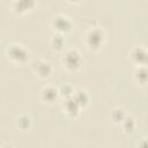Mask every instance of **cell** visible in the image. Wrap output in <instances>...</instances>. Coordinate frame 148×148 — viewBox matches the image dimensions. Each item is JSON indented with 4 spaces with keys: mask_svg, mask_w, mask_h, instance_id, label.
Masks as SVG:
<instances>
[{
    "mask_svg": "<svg viewBox=\"0 0 148 148\" xmlns=\"http://www.w3.org/2000/svg\"><path fill=\"white\" fill-rule=\"evenodd\" d=\"M104 40H105V34L98 27L90 28L87 31L86 36H84L86 46L90 51H98V50H101V47L104 44Z\"/></svg>",
    "mask_w": 148,
    "mask_h": 148,
    "instance_id": "6da1fadb",
    "label": "cell"
},
{
    "mask_svg": "<svg viewBox=\"0 0 148 148\" xmlns=\"http://www.w3.org/2000/svg\"><path fill=\"white\" fill-rule=\"evenodd\" d=\"M7 57L9 61H12L15 65H24L25 62H28L30 53L23 45L12 43L7 47Z\"/></svg>",
    "mask_w": 148,
    "mask_h": 148,
    "instance_id": "7a4b0ae2",
    "label": "cell"
},
{
    "mask_svg": "<svg viewBox=\"0 0 148 148\" xmlns=\"http://www.w3.org/2000/svg\"><path fill=\"white\" fill-rule=\"evenodd\" d=\"M61 62L68 72H77L83 65V58L76 49H69L64 53Z\"/></svg>",
    "mask_w": 148,
    "mask_h": 148,
    "instance_id": "3957f363",
    "label": "cell"
},
{
    "mask_svg": "<svg viewBox=\"0 0 148 148\" xmlns=\"http://www.w3.org/2000/svg\"><path fill=\"white\" fill-rule=\"evenodd\" d=\"M51 27L54 30V32L65 35V34H67V32H69L72 30L73 23L67 16H65L62 14H58L52 18Z\"/></svg>",
    "mask_w": 148,
    "mask_h": 148,
    "instance_id": "277c9868",
    "label": "cell"
},
{
    "mask_svg": "<svg viewBox=\"0 0 148 148\" xmlns=\"http://www.w3.org/2000/svg\"><path fill=\"white\" fill-rule=\"evenodd\" d=\"M32 71L40 79H47L52 74V66L50 62L43 60V59H36L32 61Z\"/></svg>",
    "mask_w": 148,
    "mask_h": 148,
    "instance_id": "5b68a950",
    "label": "cell"
},
{
    "mask_svg": "<svg viewBox=\"0 0 148 148\" xmlns=\"http://www.w3.org/2000/svg\"><path fill=\"white\" fill-rule=\"evenodd\" d=\"M36 7V0H13L12 9L16 15H24Z\"/></svg>",
    "mask_w": 148,
    "mask_h": 148,
    "instance_id": "8992f818",
    "label": "cell"
},
{
    "mask_svg": "<svg viewBox=\"0 0 148 148\" xmlns=\"http://www.w3.org/2000/svg\"><path fill=\"white\" fill-rule=\"evenodd\" d=\"M80 110H81V106L76 103V101L71 96V97H67V98H64V102H62V111L66 116L71 117V118H75L79 116L80 113Z\"/></svg>",
    "mask_w": 148,
    "mask_h": 148,
    "instance_id": "52a82bcc",
    "label": "cell"
},
{
    "mask_svg": "<svg viewBox=\"0 0 148 148\" xmlns=\"http://www.w3.org/2000/svg\"><path fill=\"white\" fill-rule=\"evenodd\" d=\"M130 59L136 66L147 64V51L142 46H135L130 51Z\"/></svg>",
    "mask_w": 148,
    "mask_h": 148,
    "instance_id": "ba28073f",
    "label": "cell"
},
{
    "mask_svg": "<svg viewBox=\"0 0 148 148\" xmlns=\"http://www.w3.org/2000/svg\"><path fill=\"white\" fill-rule=\"evenodd\" d=\"M59 98V90L53 86H46L40 90V101L46 104H53Z\"/></svg>",
    "mask_w": 148,
    "mask_h": 148,
    "instance_id": "9c48e42d",
    "label": "cell"
},
{
    "mask_svg": "<svg viewBox=\"0 0 148 148\" xmlns=\"http://www.w3.org/2000/svg\"><path fill=\"white\" fill-rule=\"evenodd\" d=\"M50 46L54 51H61L65 46V37L61 34L54 32V35L50 39Z\"/></svg>",
    "mask_w": 148,
    "mask_h": 148,
    "instance_id": "30bf717a",
    "label": "cell"
},
{
    "mask_svg": "<svg viewBox=\"0 0 148 148\" xmlns=\"http://www.w3.org/2000/svg\"><path fill=\"white\" fill-rule=\"evenodd\" d=\"M134 80L138 84L146 86V83H147V67H146V65L136 67V69L134 71Z\"/></svg>",
    "mask_w": 148,
    "mask_h": 148,
    "instance_id": "8fae6325",
    "label": "cell"
},
{
    "mask_svg": "<svg viewBox=\"0 0 148 148\" xmlns=\"http://www.w3.org/2000/svg\"><path fill=\"white\" fill-rule=\"evenodd\" d=\"M72 97L76 101V103L81 106V109L87 106L88 103H89V96H88V94L84 90H81V89L74 90V94L72 95Z\"/></svg>",
    "mask_w": 148,
    "mask_h": 148,
    "instance_id": "7c38bea8",
    "label": "cell"
},
{
    "mask_svg": "<svg viewBox=\"0 0 148 148\" xmlns=\"http://www.w3.org/2000/svg\"><path fill=\"white\" fill-rule=\"evenodd\" d=\"M125 117H126V113H125V111L121 108H114L110 112V119H111V121L113 124H117V125H120V123L123 121V119Z\"/></svg>",
    "mask_w": 148,
    "mask_h": 148,
    "instance_id": "4fadbf2b",
    "label": "cell"
},
{
    "mask_svg": "<svg viewBox=\"0 0 148 148\" xmlns=\"http://www.w3.org/2000/svg\"><path fill=\"white\" fill-rule=\"evenodd\" d=\"M120 125H121V128H123L124 133H132L133 130L135 128V120H134L133 117L126 114V117L123 119Z\"/></svg>",
    "mask_w": 148,
    "mask_h": 148,
    "instance_id": "5bb4252c",
    "label": "cell"
},
{
    "mask_svg": "<svg viewBox=\"0 0 148 148\" xmlns=\"http://www.w3.org/2000/svg\"><path fill=\"white\" fill-rule=\"evenodd\" d=\"M17 127L22 131H27L31 127V118L27 114H21L17 118Z\"/></svg>",
    "mask_w": 148,
    "mask_h": 148,
    "instance_id": "9a60e30c",
    "label": "cell"
},
{
    "mask_svg": "<svg viewBox=\"0 0 148 148\" xmlns=\"http://www.w3.org/2000/svg\"><path fill=\"white\" fill-rule=\"evenodd\" d=\"M74 88L72 84L67 83V84H64L60 89H59V96H61L62 98H67V97H71L73 94H74Z\"/></svg>",
    "mask_w": 148,
    "mask_h": 148,
    "instance_id": "2e32d148",
    "label": "cell"
},
{
    "mask_svg": "<svg viewBox=\"0 0 148 148\" xmlns=\"http://www.w3.org/2000/svg\"><path fill=\"white\" fill-rule=\"evenodd\" d=\"M68 2H71V3H80L82 0H67Z\"/></svg>",
    "mask_w": 148,
    "mask_h": 148,
    "instance_id": "e0dca14e",
    "label": "cell"
}]
</instances>
